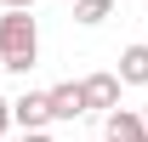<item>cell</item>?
<instances>
[{
    "instance_id": "obj_1",
    "label": "cell",
    "mask_w": 148,
    "mask_h": 142,
    "mask_svg": "<svg viewBox=\"0 0 148 142\" xmlns=\"http://www.w3.org/2000/svg\"><path fill=\"white\" fill-rule=\"evenodd\" d=\"M0 63L6 74H29L40 63V29L29 12H0Z\"/></svg>"
},
{
    "instance_id": "obj_2",
    "label": "cell",
    "mask_w": 148,
    "mask_h": 142,
    "mask_svg": "<svg viewBox=\"0 0 148 142\" xmlns=\"http://www.w3.org/2000/svg\"><path fill=\"white\" fill-rule=\"evenodd\" d=\"M12 119L23 131H46L51 125V91H23L17 102H12Z\"/></svg>"
},
{
    "instance_id": "obj_3",
    "label": "cell",
    "mask_w": 148,
    "mask_h": 142,
    "mask_svg": "<svg viewBox=\"0 0 148 142\" xmlns=\"http://www.w3.org/2000/svg\"><path fill=\"white\" fill-rule=\"evenodd\" d=\"M80 85H86V108H120V85H125V80H120V74H86V80H80Z\"/></svg>"
},
{
    "instance_id": "obj_4",
    "label": "cell",
    "mask_w": 148,
    "mask_h": 142,
    "mask_svg": "<svg viewBox=\"0 0 148 142\" xmlns=\"http://www.w3.org/2000/svg\"><path fill=\"white\" fill-rule=\"evenodd\" d=\"M80 114H91V108H86V85H80V80L51 85V119H80Z\"/></svg>"
},
{
    "instance_id": "obj_5",
    "label": "cell",
    "mask_w": 148,
    "mask_h": 142,
    "mask_svg": "<svg viewBox=\"0 0 148 142\" xmlns=\"http://www.w3.org/2000/svg\"><path fill=\"white\" fill-rule=\"evenodd\" d=\"M103 131H108V142H143V137H148L143 108H114L108 119H103Z\"/></svg>"
},
{
    "instance_id": "obj_6",
    "label": "cell",
    "mask_w": 148,
    "mask_h": 142,
    "mask_svg": "<svg viewBox=\"0 0 148 142\" xmlns=\"http://www.w3.org/2000/svg\"><path fill=\"white\" fill-rule=\"evenodd\" d=\"M120 80H125V85H148V46L143 40L120 51Z\"/></svg>"
},
{
    "instance_id": "obj_7",
    "label": "cell",
    "mask_w": 148,
    "mask_h": 142,
    "mask_svg": "<svg viewBox=\"0 0 148 142\" xmlns=\"http://www.w3.org/2000/svg\"><path fill=\"white\" fill-rule=\"evenodd\" d=\"M114 17V0H74V23H86V29H97V23Z\"/></svg>"
},
{
    "instance_id": "obj_8",
    "label": "cell",
    "mask_w": 148,
    "mask_h": 142,
    "mask_svg": "<svg viewBox=\"0 0 148 142\" xmlns=\"http://www.w3.org/2000/svg\"><path fill=\"white\" fill-rule=\"evenodd\" d=\"M12 125H17V119H12V102H6V97H0V137H6V131H12Z\"/></svg>"
},
{
    "instance_id": "obj_9",
    "label": "cell",
    "mask_w": 148,
    "mask_h": 142,
    "mask_svg": "<svg viewBox=\"0 0 148 142\" xmlns=\"http://www.w3.org/2000/svg\"><path fill=\"white\" fill-rule=\"evenodd\" d=\"M34 0H0V12H29Z\"/></svg>"
},
{
    "instance_id": "obj_10",
    "label": "cell",
    "mask_w": 148,
    "mask_h": 142,
    "mask_svg": "<svg viewBox=\"0 0 148 142\" xmlns=\"http://www.w3.org/2000/svg\"><path fill=\"white\" fill-rule=\"evenodd\" d=\"M23 142H57L51 131H23Z\"/></svg>"
},
{
    "instance_id": "obj_11",
    "label": "cell",
    "mask_w": 148,
    "mask_h": 142,
    "mask_svg": "<svg viewBox=\"0 0 148 142\" xmlns=\"http://www.w3.org/2000/svg\"><path fill=\"white\" fill-rule=\"evenodd\" d=\"M143 125H148V102H143Z\"/></svg>"
},
{
    "instance_id": "obj_12",
    "label": "cell",
    "mask_w": 148,
    "mask_h": 142,
    "mask_svg": "<svg viewBox=\"0 0 148 142\" xmlns=\"http://www.w3.org/2000/svg\"><path fill=\"white\" fill-rule=\"evenodd\" d=\"M0 74H6V63H0Z\"/></svg>"
},
{
    "instance_id": "obj_13",
    "label": "cell",
    "mask_w": 148,
    "mask_h": 142,
    "mask_svg": "<svg viewBox=\"0 0 148 142\" xmlns=\"http://www.w3.org/2000/svg\"><path fill=\"white\" fill-rule=\"evenodd\" d=\"M143 142H148V137H143Z\"/></svg>"
}]
</instances>
